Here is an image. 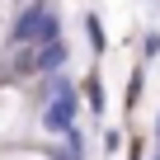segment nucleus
I'll use <instances>...</instances> for the list:
<instances>
[{
	"instance_id": "11",
	"label": "nucleus",
	"mask_w": 160,
	"mask_h": 160,
	"mask_svg": "<svg viewBox=\"0 0 160 160\" xmlns=\"http://www.w3.org/2000/svg\"><path fill=\"white\" fill-rule=\"evenodd\" d=\"M155 146H160V113H155Z\"/></svg>"
},
{
	"instance_id": "7",
	"label": "nucleus",
	"mask_w": 160,
	"mask_h": 160,
	"mask_svg": "<svg viewBox=\"0 0 160 160\" xmlns=\"http://www.w3.org/2000/svg\"><path fill=\"white\" fill-rule=\"evenodd\" d=\"M0 160H57V151H42V146H10V151H0Z\"/></svg>"
},
{
	"instance_id": "9",
	"label": "nucleus",
	"mask_w": 160,
	"mask_h": 160,
	"mask_svg": "<svg viewBox=\"0 0 160 160\" xmlns=\"http://www.w3.org/2000/svg\"><path fill=\"white\" fill-rule=\"evenodd\" d=\"M10 19H14L10 0H0V47H10Z\"/></svg>"
},
{
	"instance_id": "4",
	"label": "nucleus",
	"mask_w": 160,
	"mask_h": 160,
	"mask_svg": "<svg viewBox=\"0 0 160 160\" xmlns=\"http://www.w3.org/2000/svg\"><path fill=\"white\" fill-rule=\"evenodd\" d=\"M66 61H71V47L57 38V42H47V47L33 52V75H38V80H47V75H66Z\"/></svg>"
},
{
	"instance_id": "10",
	"label": "nucleus",
	"mask_w": 160,
	"mask_h": 160,
	"mask_svg": "<svg viewBox=\"0 0 160 160\" xmlns=\"http://www.w3.org/2000/svg\"><path fill=\"white\" fill-rule=\"evenodd\" d=\"M24 5H33V0H10V10H24Z\"/></svg>"
},
{
	"instance_id": "5",
	"label": "nucleus",
	"mask_w": 160,
	"mask_h": 160,
	"mask_svg": "<svg viewBox=\"0 0 160 160\" xmlns=\"http://www.w3.org/2000/svg\"><path fill=\"white\" fill-rule=\"evenodd\" d=\"M80 99H85V108H94V118H104V108H108V94H104V80L99 75H90V80H80Z\"/></svg>"
},
{
	"instance_id": "6",
	"label": "nucleus",
	"mask_w": 160,
	"mask_h": 160,
	"mask_svg": "<svg viewBox=\"0 0 160 160\" xmlns=\"http://www.w3.org/2000/svg\"><path fill=\"white\" fill-rule=\"evenodd\" d=\"M85 38H90L94 57H99V52H108V33H104V19H99V14H85Z\"/></svg>"
},
{
	"instance_id": "2",
	"label": "nucleus",
	"mask_w": 160,
	"mask_h": 160,
	"mask_svg": "<svg viewBox=\"0 0 160 160\" xmlns=\"http://www.w3.org/2000/svg\"><path fill=\"white\" fill-rule=\"evenodd\" d=\"M33 132H38V113H33L28 85H19V80H0V151L28 146Z\"/></svg>"
},
{
	"instance_id": "3",
	"label": "nucleus",
	"mask_w": 160,
	"mask_h": 160,
	"mask_svg": "<svg viewBox=\"0 0 160 160\" xmlns=\"http://www.w3.org/2000/svg\"><path fill=\"white\" fill-rule=\"evenodd\" d=\"M57 38H61V14H57L52 5L33 0V5L14 10V19H10V47L38 52V47H47V42H57Z\"/></svg>"
},
{
	"instance_id": "8",
	"label": "nucleus",
	"mask_w": 160,
	"mask_h": 160,
	"mask_svg": "<svg viewBox=\"0 0 160 160\" xmlns=\"http://www.w3.org/2000/svg\"><path fill=\"white\" fill-rule=\"evenodd\" d=\"M141 85H146V71H141V66H137V71H132V75H127V113H132V108H137V104H141Z\"/></svg>"
},
{
	"instance_id": "1",
	"label": "nucleus",
	"mask_w": 160,
	"mask_h": 160,
	"mask_svg": "<svg viewBox=\"0 0 160 160\" xmlns=\"http://www.w3.org/2000/svg\"><path fill=\"white\" fill-rule=\"evenodd\" d=\"M38 94H42V108H38V127H42V137L61 141L66 132L80 127V108H85V99H80L75 80H66V75H47Z\"/></svg>"
}]
</instances>
